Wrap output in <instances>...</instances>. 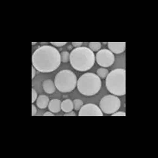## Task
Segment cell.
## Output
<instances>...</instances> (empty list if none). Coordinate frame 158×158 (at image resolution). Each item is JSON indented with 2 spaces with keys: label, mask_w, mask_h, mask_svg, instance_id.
<instances>
[{
  "label": "cell",
  "mask_w": 158,
  "mask_h": 158,
  "mask_svg": "<svg viewBox=\"0 0 158 158\" xmlns=\"http://www.w3.org/2000/svg\"><path fill=\"white\" fill-rule=\"evenodd\" d=\"M89 48L94 52H99L101 48V43H100V42H90V43H89Z\"/></svg>",
  "instance_id": "9a60e30c"
},
{
  "label": "cell",
  "mask_w": 158,
  "mask_h": 158,
  "mask_svg": "<svg viewBox=\"0 0 158 158\" xmlns=\"http://www.w3.org/2000/svg\"><path fill=\"white\" fill-rule=\"evenodd\" d=\"M54 82L55 87L60 92L67 94L77 87L78 79L75 74L71 70H62L55 75Z\"/></svg>",
  "instance_id": "5b68a950"
},
{
  "label": "cell",
  "mask_w": 158,
  "mask_h": 158,
  "mask_svg": "<svg viewBox=\"0 0 158 158\" xmlns=\"http://www.w3.org/2000/svg\"><path fill=\"white\" fill-rule=\"evenodd\" d=\"M79 116H103L104 114L97 105L94 104H84L78 111Z\"/></svg>",
  "instance_id": "ba28073f"
},
{
  "label": "cell",
  "mask_w": 158,
  "mask_h": 158,
  "mask_svg": "<svg viewBox=\"0 0 158 158\" xmlns=\"http://www.w3.org/2000/svg\"><path fill=\"white\" fill-rule=\"evenodd\" d=\"M70 54L67 51H63L60 53V56H61V62H67L70 61Z\"/></svg>",
  "instance_id": "e0dca14e"
},
{
  "label": "cell",
  "mask_w": 158,
  "mask_h": 158,
  "mask_svg": "<svg viewBox=\"0 0 158 158\" xmlns=\"http://www.w3.org/2000/svg\"><path fill=\"white\" fill-rule=\"evenodd\" d=\"M32 62L35 69L40 73L53 72L62 62L60 52L50 45L38 47L33 54Z\"/></svg>",
  "instance_id": "6da1fadb"
},
{
  "label": "cell",
  "mask_w": 158,
  "mask_h": 158,
  "mask_svg": "<svg viewBox=\"0 0 158 158\" xmlns=\"http://www.w3.org/2000/svg\"><path fill=\"white\" fill-rule=\"evenodd\" d=\"M37 94H36V91L33 89H32V103H34L35 101H36V99H37Z\"/></svg>",
  "instance_id": "d6986e66"
},
{
  "label": "cell",
  "mask_w": 158,
  "mask_h": 158,
  "mask_svg": "<svg viewBox=\"0 0 158 158\" xmlns=\"http://www.w3.org/2000/svg\"><path fill=\"white\" fill-rule=\"evenodd\" d=\"M67 49L69 50V51H72V50H73V46H72V44H71V45H68Z\"/></svg>",
  "instance_id": "4316f807"
},
{
  "label": "cell",
  "mask_w": 158,
  "mask_h": 158,
  "mask_svg": "<svg viewBox=\"0 0 158 158\" xmlns=\"http://www.w3.org/2000/svg\"><path fill=\"white\" fill-rule=\"evenodd\" d=\"M48 44L49 43H47V42H42V43H40V45L41 46H45V45H48Z\"/></svg>",
  "instance_id": "484cf974"
},
{
  "label": "cell",
  "mask_w": 158,
  "mask_h": 158,
  "mask_svg": "<svg viewBox=\"0 0 158 158\" xmlns=\"http://www.w3.org/2000/svg\"><path fill=\"white\" fill-rule=\"evenodd\" d=\"M50 44L53 45L54 47H61L62 46H64L67 44V42H51Z\"/></svg>",
  "instance_id": "ac0fdd59"
},
{
  "label": "cell",
  "mask_w": 158,
  "mask_h": 158,
  "mask_svg": "<svg viewBox=\"0 0 158 158\" xmlns=\"http://www.w3.org/2000/svg\"><path fill=\"white\" fill-rule=\"evenodd\" d=\"M108 70L107 68H104V67H101L97 69L96 70V74L98 76L99 78H101V79H104V78H107V76L108 74Z\"/></svg>",
  "instance_id": "5bb4252c"
},
{
  "label": "cell",
  "mask_w": 158,
  "mask_h": 158,
  "mask_svg": "<svg viewBox=\"0 0 158 158\" xmlns=\"http://www.w3.org/2000/svg\"><path fill=\"white\" fill-rule=\"evenodd\" d=\"M63 98L64 99H67L68 98V96L67 95V96H63Z\"/></svg>",
  "instance_id": "f1b7e54d"
},
{
  "label": "cell",
  "mask_w": 158,
  "mask_h": 158,
  "mask_svg": "<svg viewBox=\"0 0 158 158\" xmlns=\"http://www.w3.org/2000/svg\"><path fill=\"white\" fill-rule=\"evenodd\" d=\"M42 87L44 89V92L47 94H54L56 89L55 82L51 79H47V80L44 81L42 83Z\"/></svg>",
  "instance_id": "30bf717a"
},
{
  "label": "cell",
  "mask_w": 158,
  "mask_h": 158,
  "mask_svg": "<svg viewBox=\"0 0 158 158\" xmlns=\"http://www.w3.org/2000/svg\"><path fill=\"white\" fill-rule=\"evenodd\" d=\"M101 79L94 73H86L81 76L77 82L78 92L84 96H94L101 89Z\"/></svg>",
  "instance_id": "277c9868"
},
{
  "label": "cell",
  "mask_w": 158,
  "mask_h": 158,
  "mask_svg": "<svg viewBox=\"0 0 158 158\" xmlns=\"http://www.w3.org/2000/svg\"><path fill=\"white\" fill-rule=\"evenodd\" d=\"M44 116H53L54 115V113H52V111H47L46 113H44Z\"/></svg>",
  "instance_id": "d4e9b609"
},
{
  "label": "cell",
  "mask_w": 158,
  "mask_h": 158,
  "mask_svg": "<svg viewBox=\"0 0 158 158\" xmlns=\"http://www.w3.org/2000/svg\"><path fill=\"white\" fill-rule=\"evenodd\" d=\"M109 51L113 54H121L126 50L125 42H109L108 43Z\"/></svg>",
  "instance_id": "9c48e42d"
},
{
  "label": "cell",
  "mask_w": 158,
  "mask_h": 158,
  "mask_svg": "<svg viewBox=\"0 0 158 158\" xmlns=\"http://www.w3.org/2000/svg\"><path fill=\"white\" fill-rule=\"evenodd\" d=\"M61 103L62 101L59 99H52L50 101L49 104H48V109L52 113H58L61 111Z\"/></svg>",
  "instance_id": "8fae6325"
},
{
  "label": "cell",
  "mask_w": 158,
  "mask_h": 158,
  "mask_svg": "<svg viewBox=\"0 0 158 158\" xmlns=\"http://www.w3.org/2000/svg\"><path fill=\"white\" fill-rule=\"evenodd\" d=\"M111 115H112V116H125L126 113H125L124 111H116V112H115L113 114H111Z\"/></svg>",
  "instance_id": "ffe728a7"
},
{
  "label": "cell",
  "mask_w": 158,
  "mask_h": 158,
  "mask_svg": "<svg viewBox=\"0 0 158 158\" xmlns=\"http://www.w3.org/2000/svg\"><path fill=\"white\" fill-rule=\"evenodd\" d=\"M73 104H74V109L75 111H79L81 108L84 105V103L80 99H74L73 101Z\"/></svg>",
  "instance_id": "2e32d148"
},
{
  "label": "cell",
  "mask_w": 158,
  "mask_h": 158,
  "mask_svg": "<svg viewBox=\"0 0 158 158\" xmlns=\"http://www.w3.org/2000/svg\"><path fill=\"white\" fill-rule=\"evenodd\" d=\"M72 46L74 47H75V48H77V47H80L82 46L83 43L82 42H73L72 44Z\"/></svg>",
  "instance_id": "44dd1931"
},
{
  "label": "cell",
  "mask_w": 158,
  "mask_h": 158,
  "mask_svg": "<svg viewBox=\"0 0 158 158\" xmlns=\"http://www.w3.org/2000/svg\"><path fill=\"white\" fill-rule=\"evenodd\" d=\"M65 116H75L76 113L74 111H70V112H67V113H65Z\"/></svg>",
  "instance_id": "603a6c76"
},
{
  "label": "cell",
  "mask_w": 158,
  "mask_h": 158,
  "mask_svg": "<svg viewBox=\"0 0 158 158\" xmlns=\"http://www.w3.org/2000/svg\"><path fill=\"white\" fill-rule=\"evenodd\" d=\"M36 111H37V110H36V108L35 107V104H33L32 105V115L33 116H34L36 114Z\"/></svg>",
  "instance_id": "7402d4cb"
},
{
  "label": "cell",
  "mask_w": 158,
  "mask_h": 158,
  "mask_svg": "<svg viewBox=\"0 0 158 158\" xmlns=\"http://www.w3.org/2000/svg\"><path fill=\"white\" fill-rule=\"evenodd\" d=\"M49 102V97L46 95H40L36 99V105L40 109H44L48 107Z\"/></svg>",
  "instance_id": "7c38bea8"
},
{
  "label": "cell",
  "mask_w": 158,
  "mask_h": 158,
  "mask_svg": "<svg viewBox=\"0 0 158 158\" xmlns=\"http://www.w3.org/2000/svg\"><path fill=\"white\" fill-rule=\"evenodd\" d=\"M73 109H74V104H73V101H71L70 99H65L64 101H62V103H61V110L62 111H64L65 113L72 111Z\"/></svg>",
  "instance_id": "4fadbf2b"
},
{
  "label": "cell",
  "mask_w": 158,
  "mask_h": 158,
  "mask_svg": "<svg viewBox=\"0 0 158 158\" xmlns=\"http://www.w3.org/2000/svg\"><path fill=\"white\" fill-rule=\"evenodd\" d=\"M121 106V101L118 98V96L110 94L104 96L101 99L99 104V108H101L102 112L105 114H113L118 111Z\"/></svg>",
  "instance_id": "8992f818"
},
{
  "label": "cell",
  "mask_w": 158,
  "mask_h": 158,
  "mask_svg": "<svg viewBox=\"0 0 158 158\" xmlns=\"http://www.w3.org/2000/svg\"><path fill=\"white\" fill-rule=\"evenodd\" d=\"M96 57L94 52L89 47H80L74 48L70 54V65L78 71H87L94 67Z\"/></svg>",
  "instance_id": "7a4b0ae2"
},
{
  "label": "cell",
  "mask_w": 158,
  "mask_h": 158,
  "mask_svg": "<svg viewBox=\"0 0 158 158\" xmlns=\"http://www.w3.org/2000/svg\"><path fill=\"white\" fill-rule=\"evenodd\" d=\"M36 70H35V67H34L33 66L32 67V79H33L35 78V76H36Z\"/></svg>",
  "instance_id": "cb8c5ba5"
},
{
  "label": "cell",
  "mask_w": 158,
  "mask_h": 158,
  "mask_svg": "<svg viewBox=\"0 0 158 158\" xmlns=\"http://www.w3.org/2000/svg\"><path fill=\"white\" fill-rule=\"evenodd\" d=\"M36 42H33V43H32V45H33V46L34 45H36Z\"/></svg>",
  "instance_id": "83f0119b"
},
{
  "label": "cell",
  "mask_w": 158,
  "mask_h": 158,
  "mask_svg": "<svg viewBox=\"0 0 158 158\" xmlns=\"http://www.w3.org/2000/svg\"><path fill=\"white\" fill-rule=\"evenodd\" d=\"M107 89L112 95L123 96L126 94V70L115 69L108 73L106 78Z\"/></svg>",
  "instance_id": "3957f363"
},
{
  "label": "cell",
  "mask_w": 158,
  "mask_h": 158,
  "mask_svg": "<svg viewBox=\"0 0 158 158\" xmlns=\"http://www.w3.org/2000/svg\"><path fill=\"white\" fill-rule=\"evenodd\" d=\"M95 57L97 64L104 68L111 67L115 62L114 54L108 49L100 50L97 52Z\"/></svg>",
  "instance_id": "52a82bcc"
}]
</instances>
